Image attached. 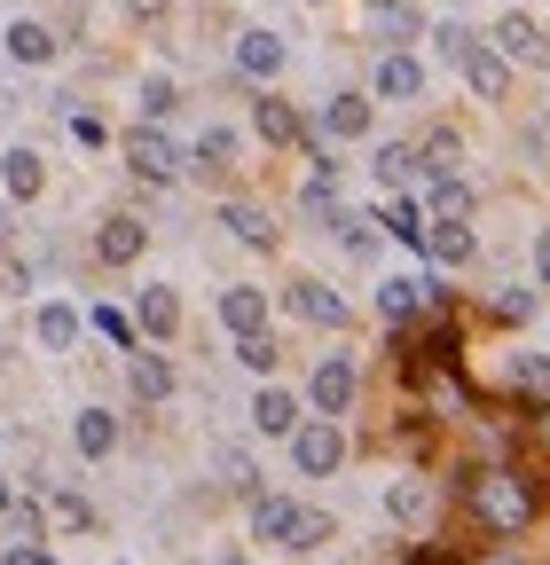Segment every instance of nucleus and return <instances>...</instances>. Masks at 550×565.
Instances as JSON below:
<instances>
[{"label": "nucleus", "mask_w": 550, "mask_h": 565, "mask_svg": "<svg viewBox=\"0 0 550 565\" xmlns=\"http://www.w3.org/2000/svg\"><path fill=\"white\" fill-rule=\"evenodd\" d=\"M229 565H244V557H229Z\"/></svg>", "instance_id": "obj_47"}, {"label": "nucleus", "mask_w": 550, "mask_h": 565, "mask_svg": "<svg viewBox=\"0 0 550 565\" xmlns=\"http://www.w3.org/2000/svg\"><path fill=\"white\" fill-rule=\"evenodd\" d=\"M142 244H150V228L134 221V212H118V221H103V236H95V259L126 267V259H142Z\"/></svg>", "instance_id": "obj_7"}, {"label": "nucleus", "mask_w": 550, "mask_h": 565, "mask_svg": "<svg viewBox=\"0 0 550 565\" xmlns=\"http://www.w3.org/2000/svg\"><path fill=\"white\" fill-rule=\"evenodd\" d=\"M292 307H299L307 322H322V330H338V322H347V307H338V291H322V282H292Z\"/></svg>", "instance_id": "obj_21"}, {"label": "nucleus", "mask_w": 550, "mask_h": 565, "mask_svg": "<svg viewBox=\"0 0 550 565\" xmlns=\"http://www.w3.org/2000/svg\"><path fill=\"white\" fill-rule=\"evenodd\" d=\"M417 307H425V282H417V275H385L378 315H385V330H393V338H401L409 322H417Z\"/></svg>", "instance_id": "obj_8"}, {"label": "nucleus", "mask_w": 550, "mask_h": 565, "mask_svg": "<svg viewBox=\"0 0 550 565\" xmlns=\"http://www.w3.org/2000/svg\"><path fill=\"white\" fill-rule=\"evenodd\" d=\"M315 9H322V0H315Z\"/></svg>", "instance_id": "obj_48"}, {"label": "nucleus", "mask_w": 550, "mask_h": 565, "mask_svg": "<svg viewBox=\"0 0 550 565\" xmlns=\"http://www.w3.org/2000/svg\"><path fill=\"white\" fill-rule=\"evenodd\" d=\"M535 440H542V448H550V408H542V416H535Z\"/></svg>", "instance_id": "obj_42"}, {"label": "nucleus", "mask_w": 550, "mask_h": 565, "mask_svg": "<svg viewBox=\"0 0 550 565\" xmlns=\"http://www.w3.org/2000/svg\"><path fill=\"white\" fill-rule=\"evenodd\" d=\"M307 393H315V408H322V416H347V401H355V362H347V353H322Z\"/></svg>", "instance_id": "obj_5"}, {"label": "nucleus", "mask_w": 550, "mask_h": 565, "mask_svg": "<svg viewBox=\"0 0 550 565\" xmlns=\"http://www.w3.org/2000/svg\"><path fill=\"white\" fill-rule=\"evenodd\" d=\"M385 511H393V519H401V526H417V519H425V511H433V494H425V487H417V479H393V487H385Z\"/></svg>", "instance_id": "obj_25"}, {"label": "nucleus", "mask_w": 550, "mask_h": 565, "mask_svg": "<svg viewBox=\"0 0 550 565\" xmlns=\"http://www.w3.org/2000/svg\"><path fill=\"white\" fill-rule=\"evenodd\" d=\"M181 110V95H173V79H142V118L158 126V118H173Z\"/></svg>", "instance_id": "obj_31"}, {"label": "nucleus", "mask_w": 550, "mask_h": 565, "mask_svg": "<svg viewBox=\"0 0 550 565\" xmlns=\"http://www.w3.org/2000/svg\"><path fill=\"white\" fill-rule=\"evenodd\" d=\"M488 47H496V55H504V63H511V55H519V63H535V71H550V32H542V24H535V17H504V24H496V40H488Z\"/></svg>", "instance_id": "obj_4"}, {"label": "nucleus", "mask_w": 550, "mask_h": 565, "mask_svg": "<svg viewBox=\"0 0 550 565\" xmlns=\"http://www.w3.org/2000/svg\"><path fill=\"white\" fill-rule=\"evenodd\" d=\"M126 377H134V401H173V362L166 353H126Z\"/></svg>", "instance_id": "obj_9"}, {"label": "nucleus", "mask_w": 550, "mask_h": 565, "mask_svg": "<svg viewBox=\"0 0 550 565\" xmlns=\"http://www.w3.org/2000/svg\"><path fill=\"white\" fill-rule=\"evenodd\" d=\"M378 221H385V236H401V244H425V212L409 204V196H393V204L378 212Z\"/></svg>", "instance_id": "obj_27"}, {"label": "nucleus", "mask_w": 550, "mask_h": 565, "mask_svg": "<svg viewBox=\"0 0 550 565\" xmlns=\"http://www.w3.org/2000/svg\"><path fill=\"white\" fill-rule=\"evenodd\" d=\"M40 345H47V353H72V345H80V307L47 299V307H40Z\"/></svg>", "instance_id": "obj_18"}, {"label": "nucleus", "mask_w": 550, "mask_h": 565, "mask_svg": "<svg viewBox=\"0 0 550 565\" xmlns=\"http://www.w3.org/2000/svg\"><path fill=\"white\" fill-rule=\"evenodd\" d=\"M9 55H17V63H47V55H55V32H47V24H9Z\"/></svg>", "instance_id": "obj_26"}, {"label": "nucleus", "mask_w": 550, "mask_h": 565, "mask_svg": "<svg viewBox=\"0 0 550 565\" xmlns=\"http://www.w3.org/2000/svg\"><path fill=\"white\" fill-rule=\"evenodd\" d=\"M456 63H464V79H472V95H479V103H504V87H511V71H504V55H496L488 40H472V47H464Z\"/></svg>", "instance_id": "obj_6"}, {"label": "nucleus", "mask_w": 550, "mask_h": 565, "mask_svg": "<svg viewBox=\"0 0 550 565\" xmlns=\"http://www.w3.org/2000/svg\"><path fill=\"white\" fill-rule=\"evenodd\" d=\"M292 463H299L307 479H330L338 463H347V433H338V416L299 424V433H292Z\"/></svg>", "instance_id": "obj_2"}, {"label": "nucleus", "mask_w": 550, "mask_h": 565, "mask_svg": "<svg viewBox=\"0 0 550 565\" xmlns=\"http://www.w3.org/2000/svg\"><path fill=\"white\" fill-rule=\"evenodd\" d=\"M284 542H292V550H322V542H330V519L299 503V511H292V534H284Z\"/></svg>", "instance_id": "obj_28"}, {"label": "nucleus", "mask_w": 550, "mask_h": 565, "mask_svg": "<svg viewBox=\"0 0 550 565\" xmlns=\"http://www.w3.org/2000/svg\"><path fill=\"white\" fill-rule=\"evenodd\" d=\"M425 252H433L441 267H472V259H479V236H472L464 221H433V228H425Z\"/></svg>", "instance_id": "obj_11"}, {"label": "nucleus", "mask_w": 550, "mask_h": 565, "mask_svg": "<svg viewBox=\"0 0 550 565\" xmlns=\"http://www.w3.org/2000/svg\"><path fill=\"white\" fill-rule=\"evenodd\" d=\"M0 519H9V534H17L24 550H40V511H32V503H9Z\"/></svg>", "instance_id": "obj_35"}, {"label": "nucleus", "mask_w": 550, "mask_h": 565, "mask_svg": "<svg viewBox=\"0 0 550 565\" xmlns=\"http://www.w3.org/2000/svg\"><path fill=\"white\" fill-rule=\"evenodd\" d=\"M378 32H385V40H409V32H417V9H409V0H385V9H378Z\"/></svg>", "instance_id": "obj_33"}, {"label": "nucleus", "mask_w": 550, "mask_h": 565, "mask_svg": "<svg viewBox=\"0 0 550 565\" xmlns=\"http://www.w3.org/2000/svg\"><path fill=\"white\" fill-rule=\"evenodd\" d=\"M464 494H472V511H479V526H488V534H519L527 511H535V494H527L511 471H479V479H464Z\"/></svg>", "instance_id": "obj_1"}, {"label": "nucleus", "mask_w": 550, "mask_h": 565, "mask_svg": "<svg viewBox=\"0 0 550 565\" xmlns=\"http://www.w3.org/2000/svg\"><path fill=\"white\" fill-rule=\"evenodd\" d=\"M511 385L542 401V393H550V362H542V353H511Z\"/></svg>", "instance_id": "obj_29"}, {"label": "nucleus", "mask_w": 550, "mask_h": 565, "mask_svg": "<svg viewBox=\"0 0 550 565\" xmlns=\"http://www.w3.org/2000/svg\"><path fill=\"white\" fill-rule=\"evenodd\" d=\"M72 141H87V150H95V141H103V118H87V110H72Z\"/></svg>", "instance_id": "obj_40"}, {"label": "nucleus", "mask_w": 550, "mask_h": 565, "mask_svg": "<svg viewBox=\"0 0 550 565\" xmlns=\"http://www.w3.org/2000/svg\"><path fill=\"white\" fill-rule=\"evenodd\" d=\"M496 315H504V322H527L535 299H527V291H496Z\"/></svg>", "instance_id": "obj_39"}, {"label": "nucleus", "mask_w": 550, "mask_h": 565, "mask_svg": "<svg viewBox=\"0 0 550 565\" xmlns=\"http://www.w3.org/2000/svg\"><path fill=\"white\" fill-rule=\"evenodd\" d=\"M236 71H244V79H275V71H284V40H275V32H244L236 40Z\"/></svg>", "instance_id": "obj_13"}, {"label": "nucleus", "mask_w": 550, "mask_h": 565, "mask_svg": "<svg viewBox=\"0 0 550 565\" xmlns=\"http://www.w3.org/2000/svg\"><path fill=\"white\" fill-rule=\"evenodd\" d=\"M95 330H103L110 345H126V353H134V322H126L118 307H95Z\"/></svg>", "instance_id": "obj_36"}, {"label": "nucleus", "mask_w": 550, "mask_h": 565, "mask_svg": "<svg viewBox=\"0 0 550 565\" xmlns=\"http://www.w3.org/2000/svg\"><path fill=\"white\" fill-rule=\"evenodd\" d=\"M221 221H229V236H236V244H260V252L275 244V221H267V212H260V204H229V212H221Z\"/></svg>", "instance_id": "obj_23"}, {"label": "nucleus", "mask_w": 550, "mask_h": 565, "mask_svg": "<svg viewBox=\"0 0 550 565\" xmlns=\"http://www.w3.org/2000/svg\"><path fill=\"white\" fill-rule=\"evenodd\" d=\"M252 424H260L267 440H292V433H299V401H292L284 385H260V401H252Z\"/></svg>", "instance_id": "obj_10"}, {"label": "nucleus", "mask_w": 550, "mask_h": 565, "mask_svg": "<svg viewBox=\"0 0 550 565\" xmlns=\"http://www.w3.org/2000/svg\"><path fill=\"white\" fill-rule=\"evenodd\" d=\"M378 95H393V103H417L425 95V71H417V55H378Z\"/></svg>", "instance_id": "obj_12"}, {"label": "nucleus", "mask_w": 550, "mask_h": 565, "mask_svg": "<svg viewBox=\"0 0 550 565\" xmlns=\"http://www.w3.org/2000/svg\"><path fill=\"white\" fill-rule=\"evenodd\" d=\"M126 166L142 173V181H173V173H181V150H173L158 126H134V134H126Z\"/></svg>", "instance_id": "obj_3"}, {"label": "nucleus", "mask_w": 550, "mask_h": 565, "mask_svg": "<svg viewBox=\"0 0 550 565\" xmlns=\"http://www.w3.org/2000/svg\"><path fill=\"white\" fill-rule=\"evenodd\" d=\"M292 511H299L292 494H252V534L260 542H284L292 534Z\"/></svg>", "instance_id": "obj_19"}, {"label": "nucleus", "mask_w": 550, "mask_h": 565, "mask_svg": "<svg viewBox=\"0 0 550 565\" xmlns=\"http://www.w3.org/2000/svg\"><path fill=\"white\" fill-rule=\"evenodd\" d=\"M535 267H542V282H550V228L535 236Z\"/></svg>", "instance_id": "obj_41"}, {"label": "nucleus", "mask_w": 550, "mask_h": 565, "mask_svg": "<svg viewBox=\"0 0 550 565\" xmlns=\"http://www.w3.org/2000/svg\"><path fill=\"white\" fill-rule=\"evenodd\" d=\"M47 511H55L63 526H95V511L80 503V494H72V487H55V494H47Z\"/></svg>", "instance_id": "obj_34"}, {"label": "nucleus", "mask_w": 550, "mask_h": 565, "mask_svg": "<svg viewBox=\"0 0 550 565\" xmlns=\"http://www.w3.org/2000/svg\"><path fill=\"white\" fill-rule=\"evenodd\" d=\"M370 166H378V181H409V173H417V150H409V141H385Z\"/></svg>", "instance_id": "obj_30"}, {"label": "nucleus", "mask_w": 550, "mask_h": 565, "mask_svg": "<svg viewBox=\"0 0 550 565\" xmlns=\"http://www.w3.org/2000/svg\"><path fill=\"white\" fill-rule=\"evenodd\" d=\"M221 479H229V487H244V494L260 487V471H252V456H244V448H229V456H221Z\"/></svg>", "instance_id": "obj_37"}, {"label": "nucleus", "mask_w": 550, "mask_h": 565, "mask_svg": "<svg viewBox=\"0 0 550 565\" xmlns=\"http://www.w3.org/2000/svg\"><path fill=\"white\" fill-rule=\"evenodd\" d=\"M32 565H55V557H40V550H32Z\"/></svg>", "instance_id": "obj_45"}, {"label": "nucleus", "mask_w": 550, "mask_h": 565, "mask_svg": "<svg viewBox=\"0 0 550 565\" xmlns=\"http://www.w3.org/2000/svg\"><path fill=\"white\" fill-rule=\"evenodd\" d=\"M479 565H519V557H479Z\"/></svg>", "instance_id": "obj_44"}, {"label": "nucleus", "mask_w": 550, "mask_h": 565, "mask_svg": "<svg viewBox=\"0 0 550 565\" xmlns=\"http://www.w3.org/2000/svg\"><path fill=\"white\" fill-rule=\"evenodd\" d=\"M370 9H385V0H370Z\"/></svg>", "instance_id": "obj_46"}, {"label": "nucleus", "mask_w": 550, "mask_h": 565, "mask_svg": "<svg viewBox=\"0 0 550 565\" xmlns=\"http://www.w3.org/2000/svg\"><path fill=\"white\" fill-rule=\"evenodd\" d=\"M9 503H17V487H9V471H0V511H9Z\"/></svg>", "instance_id": "obj_43"}, {"label": "nucleus", "mask_w": 550, "mask_h": 565, "mask_svg": "<svg viewBox=\"0 0 550 565\" xmlns=\"http://www.w3.org/2000/svg\"><path fill=\"white\" fill-rule=\"evenodd\" d=\"M221 322H229L236 338H260V330H267V299L236 282V291H221Z\"/></svg>", "instance_id": "obj_17"}, {"label": "nucleus", "mask_w": 550, "mask_h": 565, "mask_svg": "<svg viewBox=\"0 0 550 565\" xmlns=\"http://www.w3.org/2000/svg\"><path fill=\"white\" fill-rule=\"evenodd\" d=\"M322 134H330V141H362V134H370V95H330Z\"/></svg>", "instance_id": "obj_14"}, {"label": "nucleus", "mask_w": 550, "mask_h": 565, "mask_svg": "<svg viewBox=\"0 0 550 565\" xmlns=\"http://www.w3.org/2000/svg\"><path fill=\"white\" fill-rule=\"evenodd\" d=\"M433 47H441V55H448V63H456V55H464V47H472V32H464V24H433Z\"/></svg>", "instance_id": "obj_38"}, {"label": "nucleus", "mask_w": 550, "mask_h": 565, "mask_svg": "<svg viewBox=\"0 0 550 565\" xmlns=\"http://www.w3.org/2000/svg\"><path fill=\"white\" fill-rule=\"evenodd\" d=\"M40 181H47V173H40V158H32V150H9V158H0V189H9L17 204H32V196H40Z\"/></svg>", "instance_id": "obj_20"}, {"label": "nucleus", "mask_w": 550, "mask_h": 565, "mask_svg": "<svg viewBox=\"0 0 550 565\" xmlns=\"http://www.w3.org/2000/svg\"><path fill=\"white\" fill-rule=\"evenodd\" d=\"M260 141H307V126H299V110L292 103H275V95H260Z\"/></svg>", "instance_id": "obj_22"}, {"label": "nucleus", "mask_w": 550, "mask_h": 565, "mask_svg": "<svg viewBox=\"0 0 550 565\" xmlns=\"http://www.w3.org/2000/svg\"><path fill=\"white\" fill-rule=\"evenodd\" d=\"M142 330H150V338H173V330H181V299L166 291V282H158V291H142Z\"/></svg>", "instance_id": "obj_24"}, {"label": "nucleus", "mask_w": 550, "mask_h": 565, "mask_svg": "<svg viewBox=\"0 0 550 565\" xmlns=\"http://www.w3.org/2000/svg\"><path fill=\"white\" fill-rule=\"evenodd\" d=\"M72 440H80V456H87V463H103V456L118 448V416H110V408H80Z\"/></svg>", "instance_id": "obj_15"}, {"label": "nucleus", "mask_w": 550, "mask_h": 565, "mask_svg": "<svg viewBox=\"0 0 550 565\" xmlns=\"http://www.w3.org/2000/svg\"><path fill=\"white\" fill-rule=\"evenodd\" d=\"M236 362H244L252 377H267V370H275V338H267V330H260V338H236Z\"/></svg>", "instance_id": "obj_32"}, {"label": "nucleus", "mask_w": 550, "mask_h": 565, "mask_svg": "<svg viewBox=\"0 0 550 565\" xmlns=\"http://www.w3.org/2000/svg\"><path fill=\"white\" fill-rule=\"evenodd\" d=\"M181 166H197V173H229V166H236V134H229V126H204L197 150H181Z\"/></svg>", "instance_id": "obj_16"}]
</instances>
